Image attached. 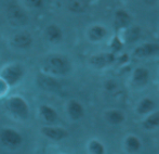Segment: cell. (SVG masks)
Here are the masks:
<instances>
[{"instance_id":"cell-1","label":"cell","mask_w":159,"mask_h":154,"mask_svg":"<svg viewBox=\"0 0 159 154\" xmlns=\"http://www.w3.org/2000/svg\"><path fill=\"white\" fill-rule=\"evenodd\" d=\"M71 71V63L63 54H50L42 62V73L53 77L66 76Z\"/></svg>"},{"instance_id":"cell-2","label":"cell","mask_w":159,"mask_h":154,"mask_svg":"<svg viewBox=\"0 0 159 154\" xmlns=\"http://www.w3.org/2000/svg\"><path fill=\"white\" fill-rule=\"evenodd\" d=\"M6 109L14 117L21 120H26L30 117V105L28 102L21 96H11L6 100Z\"/></svg>"},{"instance_id":"cell-3","label":"cell","mask_w":159,"mask_h":154,"mask_svg":"<svg viewBox=\"0 0 159 154\" xmlns=\"http://www.w3.org/2000/svg\"><path fill=\"white\" fill-rule=\"evenodd\" d=\"M0 76L9 85V87L16 86L25 76V70L20 63H10L6 65L0 72Z\"/></svg>"},{"instance_id":"cell-4","label":"cell","mask_w":159,"mask_h":154,"mask_svg":"<svg viewBox=\"0 0 159 154\" xmlns=\"http://www.w3.org/2000/svg\"><path fill=\"white\" fill-rule=\"evenodd\" d=\"M7 19L14 27H22L28 23V14L19 3H10L7 8Z\"/></svg>"},{"instance_id":"cell-5","label":"cell","mask_w":159,"mask_h":154,"mask_svg":"<svg viewBox=\"0 0 159 154\" xmlns=\"http://www.w3.org/2000/svg\"><path fill=\"white\" fill-rule=\"evenodd\" d=\"M23 136L11 127H4L0 130V142L9 149H17L23 144Z\"/></svg>"},{"instance_id":"cell-6","label":"cell","mask_w":159,"mask_h":154,"mask_svg":"<svg viewBox=\"0 0 159 154\" xmlns=\"http://www.w3.org/2000/svg\"><path fill=\"white\" fill-rule=\"evenodd\" d=\"M34 44V37L30 32L21 30L15 33L11 38V44L19 50H28Z\"/></svg>"},{"instance_id":"cell-7","label":"cell","mask_w":159,"mask_h":154,"mask_svg":"<svg viewBox=\"0 0 159 154\" xmlns=\"http://www.w3.org/2000/svg\"><path fill=\"white\" fill-rule=\"evenodd\" d=\"M40 133L42 136L50 140H53V141H61L68 136V131L65 128L53 126V125H47V126L41 127Z\"/></svg>"},{"instance_id":"cell-8","label":"cell","mask_w":159,"mask_h":154,"mask_svg":"<svg viewBox=\"0 0 159 154\" xmlns=\"http://www.w3.org/2000/svg\"><path fill=\"white\" fill-rule=\"evenodd\" d=\"M44 37L50 44H57L63 41L64 32L61 28V26H59L55 23H51L44 28Z\"/></svg>"},{"instance_id":"cell-9","label":"cell","mask_w":159,"mask_h":154,"mask_svg":"<svg viewBox=\"0 0 159 154\" xmlns=\"http://www.w3.org/2000/svg\"><path fill=\"white\" fill-rule=\"evenodd\" d=\"M37 85L39 88L46 91H57L60 88V82L57 77H53L46 73H40L37 76Z\"/></svg>"},{"instance_id":"cell-10","label":"cell","mask_w":159,"mask_h":154,"mask_svg":"<svg viewBox=\"0 0 159 154\" xmlns=\"http://www.w3.org/2000/svg\"><path fill=\"white\" fill-rule=\"evenodd\" d=\"M39 115L48 125H54L59 119L57 110L48 104H41L39 106Z\"/></svg>"},{"instance_id":"cell-11","label":"cell","mask_w":159,"mask_h":154,"mask_svg":"<svg viewBox=\"0 0 159 154\" xmlns=\"http://www.w3.org/2000/svg\"><path fill=\"white\" fill-rule=\"evenodd\" d=\"M159 52V44L155 42H148V44H144L142 46H139L135 48L133 52V57L135 58H146L154 55Z\"/></svg>"},{"instance_id":"cell-12","label":"cell","mask_w":159,"mask_h":154,"mask_svg":"<svg viewBox=\"0 0 159 154\" xmlns=\"http://www.w3.org/2000/svg\"><path fill=\"white\" fill-rule=\"evenodd\" d=\"M67 113H68V116L73 120H78L84 117V109L79 101H77V100H70L67 103Z\"/></svg>"},{"instance_id":"cell-13","label":"cell","mask_w":159,"mask_h":154,"mask_svg":"<svg viewBox=\"0 0 159 154\" xmlns=\"http://www.w3.org/2000/svg\"><path fill=\"white\" fill-rule=\"evenodd\" d=\"M115 60L113 53H100V54L93 55L90 59V63L95 68H104L106 65L111 64Z\"/></svg>"},{"instance_id":"cell-14","label":"cell","mask_w":159,"mask_h":154,"mask_svg":"<svg viewBox=\"0 0 159 154\" xmlns=\"http://www.w3.org/2000/svg\"><path fill=\"white\" fill-rule=\"evenodd\" d=\"M107 35V30L104 26L102 25H93L89 28L88 30V37L91 41H100L104 39V37Z\"/></svg>"},{"instance_id":"cell-15","label":"cell","mask_w":159,"mask_h":154,"mask_svg":"<svg viewBox=\"0 0 159 154\" xmlns=\"http://www.w3.org/2000/svg\"><path fill=\"white\" fill-rule=\"evenodd\" d=\"M114 23L117 28H125L131 23V16L130 14L125 10H118L115 13V20Z\"/></svg>"},{"instance_id":"cell-16","label":"cell","mask_w":159,"mask_h":154,"mask_svg":"<svg viewBox=\"0 0 159 154\" xmlns=\"http://www.w3.org/2000/svg\"><path fill=\"white\" fill-rule=\"evenodd\" d=\"M66 9L73 13H82L88 9L86 0H66Z\"/></svg>"},{"instance_id":"cell-17","label":"cell","mask_w":159,"mask_h":154,"mask_svg":"<svg viewBox=\"0 0 159 154\" xmlns=\"http://www.w3.org/2000/svg\"><path fill=\"white\" fill-rule=\"evenodd\" d=\"M149 79V72L144 68H138L133 73V82L136 86H144Z\"/></svg>"},{"instance_id":"cell-18","label":"cell","mask_w":159,"mask_h":154,"mask_svg":"<svg viewBox=\"0 0 159 154\" xmlns=\"http://www.w3.org/2000/svg\"><path fill=\"white\" fill-rule=\"evenodd\" d=\"M105 117H106V120L109 123V124L113 125H118L121 124L125 120V115L122 112L118 110H111L105 114Z\"/></svg>"},{"instance_id":"cell-19","label":"cell","mask_w":159,"mask_h":154,"mask_svg":"<svg viewBox=\"0 0 159 154\" xmlns=\"http://www.w3.org/2000/svg\"><path fill=\"white\" fill-rule=\"evenodd\" d=\"M154 109H155V102L149 98H145L139 103L138 112L139 114H146V113L153 111Z\"/></svg>"},{"instance_id":"cell-20","label":"cell","mask_w":159,"mask_h":154,"mask_svg":"<svg viewBox=\"0 0 159 154\" xmlns=\"http://www.w3.org/2000/svg\"><path fill=\"white\" fill-rule=\"evenodd\" d=\"M141 141L139 140L138 137H134V136H130L127 138L126 140V147L130 152H138L141 149Z\"/></svg>"},{"instance_id":"cell-21","label":"cell","mask_w":159,"mask_h":154,"mask_svg":"<svg viewBox=\"0 0 159 154\" xmlns=\"http://www.w3.org/2000/svg\"><path fill=\"white\" fill-rule=\"evenodd\" d=\"M143 126L146 129H154L157 126H159V112L153 113L152 115H149L148 117L144 120Z\"/></svg>"},{"instance_id":"cell-22","label":"cell","mask_w":159,"mask_h":154,"mask_svg":"<svg viewBox=\"0 0 159 154\" xmlns=\"http://www.w3.org/2000/svg\"><path fill=\"white\" fill-rule=\"evenodd\" d=\"M89 151L92 154H105V148L100 141L92 140L89 143Z\"/></svg>"},{"instance_id":"cell-23","label":"cell","mask_w":159,"mask_h":154,"mask_svg":"<svg viewBox=\"0 0 159 154\" xmlns=\"http://www.w3.org/2000/svg\"><path fill=\"white\" fill-rule=\"evenodd\" d=\"M9 90H10V87L9 85L4 82V79L0 76V99L2 98H6L9 93Z\"/></svg>"},{"instance_id":"cell-24","label":"cell","mask_w":159,"mask_h":154,"mask_svg":"<svg viewBox=\"0 0 159 154\" xmlns=\"http://www.w3.org/2000/svg\"><path fill=\"white\" fill-rule=\"evenodd\" d=\"M26 6H28L32 9H40L43 7V0H23Z\"/></svg>"},{"instance_id":"cell-25","label":"cell","mask_w":159,"mask_h":154,"mask_svg":"<svg viewBox=\"0 0 159 154\" xmlns=\"http://www.w3.org/2000/svg\"><path fill=\"white\" fill-rule=\"evenodd\" d=\"M139 34H140V30H139L138 27H133V28H131L129 32H128L126 37H127V39L129 40V41H134V40L138 39Z\"/></svg>"},{"instance_id":"cell-26","label":"cell","mask_w":159,"mask_h":154,"mask_svg":"<svg viewBox=\"0 0 159 154\" xmlns=\"http://www.w3.org/2000/svg\"><path fill=\"white\" fill-rule=\"evenodd\" d=\"M146 3H148V4H154V3H156V2L158 1V0H144Z\"/></svg>"}]
</instances>
